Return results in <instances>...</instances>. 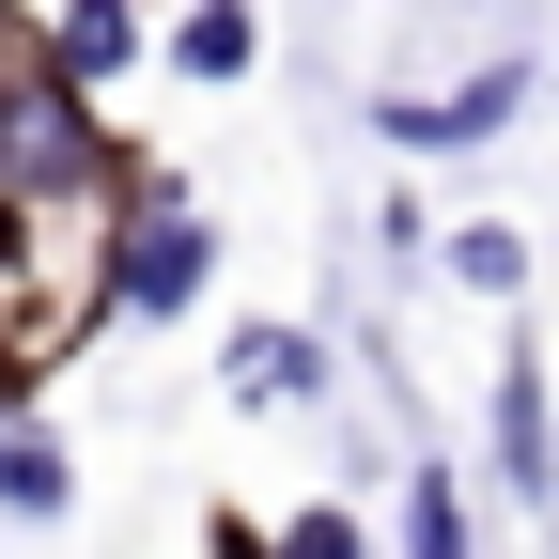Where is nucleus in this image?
<instances>
[{
	"label": "nucleus",
	"mask_w": 559,
	"mask_h": 559,
	"mask_svg": "<svg viewBox=\"0 0 559 559\" xmlns=\"http://www.w3.org/2000/svg\"><path fill=\"white\" fill-rule=\"evenodd\" d=\"M79 94H62V62H0V187H79Z\"/></svg>",
	"instance_id": "1"
},
{
	"label": "nucleus",
	"mask_w": 559,
	"mask_h": 559,
	"mask_svg": "<svg viewBox=\"0 0 559 559\" xmlns=\"http://www.w3.org/2000/svg\"><path fill=\"white\" fill-rule=\"evenodd\" d=\"M528 109V62H481V79H451V94H373V124L404 140V156H451V140H498Z\"/></svg>",
	"instance_id": "2"
},
{
	"label": "nucleus",
	"mask_w": 559,
	"mask_h": 559,
	"mask_svg": "<svg viewBox=\"0 0 559 559\" xmlns=\"http://www.w3.org/2000/svg\"><path fill=\"white\" fill-rule=\"evenodd\" d=\"M187 296H202V218L156 202V218L124 234V311H187Z\"/></svg>",
	"instance_id": "3"
},
{
	"label": "nucleus",
	"mask_w": 559,
	"mask_h": 559,
	"mask_svg": "<svg viewBox=\"0 0 559 559\" xmlns=\"http://www.w3.org/2000/svg\"><path fill=\"white\" fill-rule=\"evenodd\" d=\"M171 62H187L202 94H234L249 62H264V16H249V0H187V16H171Z\"/></svg>",
	"instance_id": "4"
},
{
	"label": "nucleus",
	"mask_w": 559,
	"mask_h": 559,
	"mask_svg": "<svg viewBox=\"0 0 559 559\" xmlns=\"http://www.w3.org/2000/svg\"><path fill=\"white\" fill-rule=\"evenodd\" d=\"M218 389H234V404H296V389H326V342H311V326H249L234 358H218Z\"/></svg>",
	"instance_id": "5"
},
{
	"label": "nucleus",
	"mask_w": 559,
	"mask_h": 559,
	"mask_svg": "<svg viewBox=\"0 0 559 559\" xmlns=\"http://www.w3.org/2000/svg\"><path fill=\"white\" fill-rule=\"evenodd\" d=\"M498 466H513V498H528V513L559 498V451H544V373H528V342H513V373H498Z\"/></svg>",
	"instance_id": "6"
},
{
	"label": "nucleus",
	"mask_w": 559,
	"mask_h": 559,
	"mask_svg": "<svg viewBox=\"0 0 559 559\" xmlns=\"http://www.w3.org/2000/svg\"><path fill=\"white\" fill-rule=\"evenodd\" d=\"M124 47H140V16H124V0H62V32H47V62H62V79H124Z\"/></svg>",
	"instance_id": "7"
},
{
	"label": "nucleus",
	"mask_w": 559,
	"mask_h": 559,
	"mask_svg": "<svg viewBox=\"0 0 559 559\" xmlns=\"http://www.w3.org/2000/svg\"><path fill=\"white\" fill-rule=\"evenodd\" d=\"M62 498H79V466H62L47 436H0V513H32V528H47Z\"/></svg>",
	"instance_id": "8"
},
{
	"label": "nucleus",
	"mask_w": 559,
	"mask_h": 559,
	"mask_svg": "<svg viewBox=\"0 0 559 559\" xmlns=\"http://www.w3.org/2000/svg\"><path fill=\"white\" fill-rule=\"evenodd\" d=\"M404 559H466V513H451V481H436V466L404 481Z\"/></svg>",
	"instance_id": "9"
},
{
	"label": "nucleus",
	"mask_w": 559,
	"mask_h": 559,
	"mask_svg": "<svg viewBox=\"0 0 559 559\" xmlns=\"http://www.w3.org/2000/svg\"><path fill=\"white\" fill-rule=\"evenodd\" d=\"M451 280H466V296H513L528 249H513V234H451Z\"/></svg>",
	"instance_id": "10"
},
{
	"label": "nucleus",
	"mask_w": 559,
	"mask_h": 559,
	"mask_svg": "<svg viewBox=\"0 0 559 559\" xmlns=\"http://www.w3.org/2000/svg\"><path fill=\"white\" fill-rule=\"evenodd\" d=\"M280 559H358V528H342V513H296V528H280Z\"/></svg>",
	"instance_id": "11"
}]
</instances>
